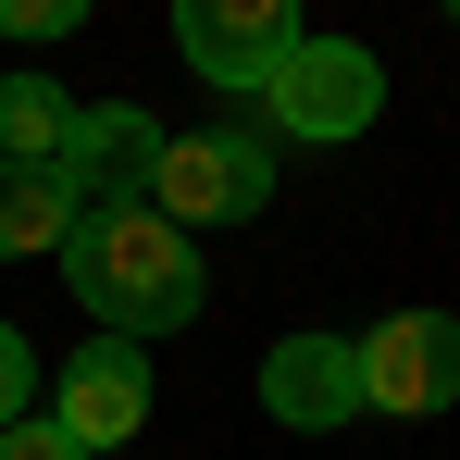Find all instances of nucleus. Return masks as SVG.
I'll return each mask as SVG.
<instances>
[{
  "label": "nucleus",
  "mask_w": 460,
  "mask_h": 460,
  "mask_svg": "<svg viewBox=\"0 0 460 460\" xmlns=\"http://www.w3.org/2000/svg\"><path fill=\"white\" fill-rule=\"evenodd\" d=\"M274 199V162H261V137H236V125H199V137H162V174H150V212L174 236L199 225H249Z\"/></svg>",
  "instance_id": "nucleus-3"
},
{
  "label": "nucleus",
  "mask_w": 460,
  "mask_h": 460,
  "mask_svg": "<svg viewBox=\"0 0 460 460\" xmlns=\"http://www.w3.org/2000/svg\"><path fill=\"white\" fill-rule=\"evenodd\" d=\"M87 0H0V38H75Z\"/></svg>",
  "instance_id": "nucleus-11"
},
{
  "label": "nucleus",
  "mask_w": 460,
  "mask_h": 460,
  "mask_svg": "<svg viewBox=\"0 0 460 460\" xmlns=\"http://www.w3.org/2000/svg\"><path fill=\"white\" fill-rule=\"evenodd\" d=\"M63 287H75L87 323L125 336V349H150V336H174V323H199V299H212L199 236H174L162 212H75V236H63Z\"/></svg>",
  "instance_id": "nucleus-1"
},
{
  "label": "nucleus",
  "mask_w": 460,
  "mask_h": 460,
  "mask_svg": "<svg viewBox=\"0 0 460 460\" xmlns=\"http://www.w3.org/2000/svg\"><path fill=\"white\" fill-rule=\"evenodd\" d=\"M274 125L287 137H311V150H349V137H374V112H385V63L361 50V38H299L287 63H274Z\"/></svg>",
  "instance_id": "nucleus-2"
},
{
  "label": "nucleus",
  "mask_w": 460,
  "mask_h": 460,
  "mask_svg": "<svg viewBox=\"0 0 460 460\" xmlns=\"http://www.w3.org/2000/svg\"><path fill=\"white\" fill-rule=\"evenodd\" d=\"M261 411H274V423H299V436L361 423V411H374V398H361V336H323V323L274 336V349H261Z\"/></svg>",
  "instance_id": "nucleus-7"
},
{
  "label": "nucleus",
  "mask_w": 460,
  "mask_h": 460,
  "mask_svg": "<svg viewBox=\"0 0 460 460\" xmlns=\"http://www.w3.org/2000/svg\"><path fill=\"white\" fill-rule=\"evenodd\" d=\"M361 398L398 411V423H436L460 398V323L448 311H385L374 336H361Z\"/></svg>",
  "instance_id": "nucleus-6"
},
{
  "label": "nucleus",
  "mask_w": 460,
  "mask_h": 460,
  "mask_svg": "<svg viewBox=\"0 0 460 460\" xmlns=\"http://www.w3.org/2000/svg\"><path fill=\"white\" fill-rule=\"evenodd\" d=\"M162 174V125L137 100H75V150H63V199L75 212H150Z\"/></svg>",
  "instance_id": "nucleus-5"
},
{
  "label": "nucleus",
  "mask_w": 460,
  "mask_h": 460,
  "mask_svg": "<svg viewBox=\"0 0 460 460\" xmlns=\"http://www.w3.org/2000/svg\"><path fill=\"white\" fill-rule=\"evenodd\" d=\"M25 398H38V349L0 323V423H25Z\"/></svg>",
  "instance_id": "nucleus-13"
},
{
  "label": "nucleus",
  "mask_w": 460,
  "mask_h": 460,
  "mask_svg": "<svg viewBox=\"0 0 460 460\" xmlns=\"http://www.w3.org/2000/svg\"><path fill=\"white\" fill-rule=\"evenodd\" d=\"M75 448H125L137 423H150V349H125V336H87L75 361H63V411H50Z\"/></svg>",
  "instance_id": "nucleus-8"
},
{
  "label": "nucleus",
  "mask_w": 460,
  "mask_h": 460,
  "mask_svg": "<svg viewBox=\"0 0 460 460\" xmlns=\"http://www.w3.org/2000/svg\"><path fill=\"white\" fill-rule=\"evenodd\" d=\"M0 460H87V448L50 423V411H25V423H0Z\"/></svg>",
  "instance_id": "nucleus-12"
},
{
  "label": "nucleus",
  "mask_w": 460,
  "mask_h": 460,
  "mask_svg": "<svg viewBox=\"0 0 460 460\" xmlns=\"http://www.w3.org/2000/svg\"><path fill=\"white\" fill-rule=\"evenodd\" d=\"M299 38H311V25L287 13V0H187V13H174L187 75H212L225 100H261V87H274V63H287Z\"/></svg>",
  "instance_id": "nucleus-4"
},
{
  "label": "nucleus",
  "mask_w": 460,
  "mask_h": 460,
  "mask_svg": "<svg viewBox=\"0 0 460 460\" xmlns=\"http://www.w3.org/2000/svg\"><path fill=\"white\" fill-rule=\"evenodd\" d=\"M63 150H75V87L13 75V87H0V162H25V174H63Z\"/></svg>",
  "instance_id": "nucleus-9"
},
{
  "label": "nucleus",
  "mask_w": 460,
  "mask_h": 460,
  "mask_svg": "<svg viewBox=\"0 0 460 460\" xmlns=\"http://www.w3.org/2000/svg\"><path fill=\"white\" fill-rule=\"evenodd\" d=\"M63 236H75V199H63V174H25V162H0V261H63Z\"/></svg>",
  "instance_id": "nucleus-10"
}]
</instances>
